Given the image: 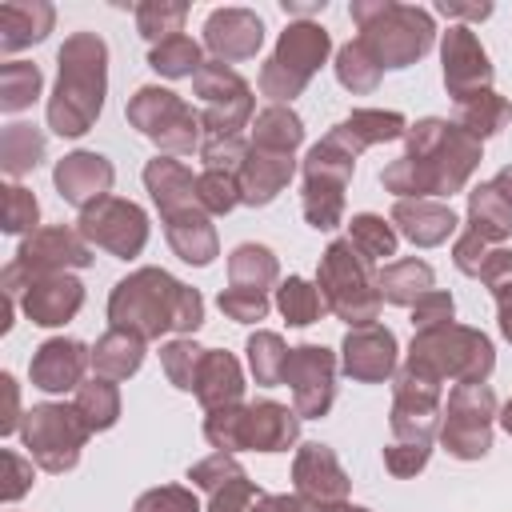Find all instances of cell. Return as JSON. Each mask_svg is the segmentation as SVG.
I'll return each instance as SVG.
<instances>
[{"label":"cell","mask_w":512,"mask_h":512,"mask_svg":"<svg viewBox=\"0 0 512 512\" xmlns=\"http://www.w3.org/2000/svg\"><path fill=\"white\" fill-rule=\"evenodd\" d=\"M404 132H408V124H404V116H400V112L360 108V112L344 116V120L328 132V140H332L336 148H344L348 156H360L364 148L384 144V140H396V136H404Z\"/></svg>","instance_id":"484cf974"},{"label":"cell","mask_w":512,"mask_h":512,"mask_svg":"<svg viewBox=\"0 0 512 512\" xmlns=\"http://www.w3.org/2000/svg\"><path fill=\"white\" fill-rule=\"evenodd\" d=\"M88 364H92V352L80 340L56 336V340H44L36 348L28 372H32V384L36 388H44V392H68V388H80V376H84Z\"/></svg>","instance_id":"603a6c76"},{"label":"cell","mask_w":512,"mask_h":512,"mask_svg":"<svg viewBox=\"0 0 512 512\" xmlns=\"http://www.w3.org/2000/svg\"><path fill=\"white\" fill-rule=\"evenodd\" d=\"M476 164H480V140H472L460 124L420 120L408 128V152L380 172V184L400 200L452 196L464 188Z\"/></svg>","instance_id":"6da1fadb"},{"label":"cell","mask_w":512,"mask_h":512,"mask_svg":"<svg viewBox=\"0 0 512 512\" xmlns=\"http://www.w3.org/2000/svg\"><path fill=\"white\" fill-rule=\"evenodd\" d=\"M40 96V68L28 60H8L0 68V108L20 112Z\"/></svg>","instance_id":"b9f144b4"},{"label":"cell","mask_w":512,"mask_h":512,"mask_svg":"<svg viewBox=\"0 0 512 512\" xmlns=\"http://www.w3.org/2000/svg\"><path fill=\"white\" fill-rule=\"evenodd\" d=\"M444 16H464V20H484L492 12V4H440Z\"/></svg>","instance_id":"94428289"},{"label":"cell","mask_w":512,"mask_h":512,"mask_svg":"<svg viewBox=\"0 0 512 512\" xmlns=\"http://www.w3.org/2000/svg\"><path fill=\"white\" fill-rule=\"evenodd\" d=\"M272 284H276V256L264 244H240L228 256V288L220 292V312L240 324L264 320Z\"/></svg>","instance_id":"5bb4252c"},{"label":"cell","mask_w":512,"mask_h":512,"mask_svg":"<svg viewBox=\"0 0 512 512\" xmlns=\"http://www.w3.org/2000/svg\"><path fill=\"white\" fill-rule=\"evenodd\" d=\"M292 180V152H272V148H248V160L240 168V200L244 204H268L276 192Z\"/></svg>","instance_id":"4316f807"},{"label":"cell","mask_w":512,"mask_h":512,"mask_svg":"<svg viewBox=\"0 0 512 512\" xmlns=\"http://www.w3.org/2000/svg\"><path fill=\"white\" fill-rule=\"evenodd\" d=\"M112 176H116V172H112V164H108L100 152H72V156H64V160L56 164V172H52L60 196H64L68 204H76L80 212H84L88 204H96V200L108 196Z\"/></svg>","instance_id":"d4e9b609"},{"label":"cell","mask_w":512,"mask_h":512,"mask_svg":"<svg viewBox=\"0 0 512 512\" xmlns=\"http://www.w3.org/2000/svg\"><path fill=\"white\" fill-rule=\"evenodd\" d=\"M304 140V124L292 108L284 104H272L256 116L252 124V144L256 148H272V152H296V144Z\"/></svg>","instance_id":"8d00e7d4"},{"label":"cell","mask_w":512,"mask_h":512,"mask_svg":"<svg viewBox=\"0 0 512 512\" xmlns=\"http://www.w3.org/2000/svg\"><path fill=\"white\" fill-rule=\"evenodd\" d=\"M236 476H244V468H240L228 452H216V456H208V460L192 464V472H188V480H192V484H200L204 492H216V488H224V484H228V480H236Z\"/></svg>","instance_id":"f5cc1de1"},{"label":"cell","mask_w":512,"mask_h":512,"mask_svg":"<svg viewBox=\"0 0 512 512\" xmlns=\"http://www.w3.org/2000/svg\"><path fill=\"white\" fill-rule=\"evenodd\" d=\"M284 384H292L296 416H324L336 396V356L320 344H300L288 352Z\"/></svg>","instance_id":"e0dca14e"},{"label":"cell","mask_w":512,"mask_h":512,"mask_svg":"<svg viewBox=\"0 0 512 512\" xmlns=\"http://www.w3.org/2000/svg\"><path fill=\"white\" fill-rule=\"evenodd\" d=\"M468 232H476L480 240L496 244L504 236H512V200L488 180L476 192H468Z\"/></svg>","instance_id":"d6a6232c"},{"label":"cell","mask_w":512,"mask_h":512,"mask_svg":"<svg viewBox=\"0 0 512 512\" xmlns=\"http://www.w3.org/2000/svg\"><path fill=\"white\" fill-rule=\"evenodd\" d=\"M0 464H4L0 496H4V500H20V496L32 488V460H24V456H16V452H4Z\"/></svg>","instance_id":"6f0895ef"},{"label":"cell","mask_w":512,"mask_h":512,"mask_svg":"<svg viewBox=\"0 0 512 512\" xmlns=\"http://www.w3.org/2000/svg\"><path fill=\"white\" fill-rule=\"evenodd\" d=\"M436 416H440V380H432V376H424V372L404 364L400 376H396V404H392L396 440L432 444Z\"/></svg>","instance_id":"ac0fdd59"},{"label":"cell","mask_w":512,"mask_h":512,"mask_svg":"<svg viewBox=\"0 0 512 512\" xmlns=\"http://www.w3.org/2000/svg\"><path fill=\"white\" fill-rule=\"evenodd\" d=\"M488 240H480L476 232H464L460 240H456V248H452V260H456V268L460 272H468V276H480V268H484V260H488Z\"/></svg>","instance_id":"680465c9"},{"label":"cell","mask_w":512,"mask_h":512,"mask_svg":"<svg viewBox=\"0 0 512 512\" xmlns=\"http://www.w3.org/2000/svg\"><path fill=\"white\" fill-rule=\"evenodd\" d=\"M492 80V64H488V52L480 48L476 32L472 28H448L444 32V84L448 92L460 100L468 92H480L488 88Z\"/></svg>","instance_id":"44dd1931"},{"label":"cell","mask_w":512,"mask_h":512,"mask_svg":"<svg viewBox=\"0 0 512 512\" xmlns=\"http://www.w3.org/2000/svg\"><path fill=\"white\" fill-rule=\"evenodd\" d=\"M132 512H200V504H196V496H192L188 488L168 484V488H152V492H144V496L136 500Z\"/></svg>","instance_id":"db71d44e"},{"label":"cell","mask_w":512,"mask_h":512,"mask_svg":"<svg viewBox=\"0 0 512 512\" xmlns=\"http://www.w3.org/2000/svg\"><path fill=\"white\" fill-rule=\"evenodd\" d=\"M268 512H304L300 496H268Z\"/></svg>","instance_id":"6125c7cd"},{"label":"cell","mask_w":512,"mask_h":512,"mask_svg":"<svg viewBox=\"0 0 512 512\" xmlns=\"http://www.w3.org/2000/svg\"><path fill=\"white\" fill-rule=\"evenodd\" d=\"M492 184H496V188H500V192L512 200V168H500V172L492 176Z\"/></svg>","instance_id":"be15d7a7"},{"label":"cell","mask_w":512,"mask_h":512,"mask_svg":"<svg viewBox=\"0 0 512 512\" xmlns=\"http://www.w3.org/2000/svg\"><path fill=\"white\" fill-rule=\"evenodd\" d=\"M288 352L284 340L276 332H256L248 340V364H252V376L256 384H284V368H288Z\"/></svg>","instance_id":"ee69618b"},{"label":"cell","mask_w":512,"mask_h":512,"mask_svg":"<svg viewBox=\"0 0 512 512\" xmlns=\"http://www.w3.org/2000/svg\"><path fill=\"white\" fill-rule=\"evenodd\" d=\"M512 108L504 96H496L492 88H480V92H468L456 100V120L460 128L472 136V140H484V136H496L504 124H508Z\"/></svg>","instance_id":"836d02e7"},{"label":"cell","mask_w":512,"mask_h":512,"mask_svg":"<svg viewBox=\"0 0 512 512\" xmlns=\"http://www.w3.org/2000/svg\"><path fill=\"white\" fill-rule=\"evenodd\" d=\"M144 184H148V192H152V200H156V208H160L164 216L200 204V196H196V176H192L180 160H168V156L148 160Z\"/></svg>","instance_id":"f546056e"},{"label":"cell","mask_w":512,"mask_h":512,"mask_svg":"<svg viewBox=\"0 0 512 512\" xmlns=\"http://www.w3.org/2000/svg\"><path fill=\"white\" fill-rule=\"evenodd\" d=\"M44 160V132L32 124H8L0 136V164L8 176H24Z\"/></svg>","instance_id":"74e56055"},{"label":"cell","mask_w":512,"mask_h":512,"mask_svg":"<svg viewBox=\"0 0 512 512\" xmlns=\"http://www.w3.org/2000/svg\"><path fill=\"white\" fill-rule=\"evenodd\" d=\"M196 96H200V124L208 128V140L240 136V128L252 116V88L224 64H204L196 76Z\"/></svg>","instance_id":"9a60e30c"},{"label":"cell","mask_w":512,"mask_h":512,"mask_svg":"<svg viewBox=\"0 0 512 512\" xmlns=\"http://www.w3.org/2000/svg\"><path fill=\"white\" fill-rule=\"evenodd\" d=\"M108 84V48L96 32H72L60 48V80L48 100V128L56 136H84L100 108Z\"/></svg>","instance_id":"3957f363"},{"label":"cell","mask_w":512,"mask_h":512,"mask_svg":"<svg viewBox=\"0 0 512 512\" xmlns=\"http://www.w3.org/2000/svg\"><path fill=\"white\" fill-rule=\"evenodd\" d=\"M76 412L88 420V428L92 432H104V428H112L116 424V416H120V392H116V384L112 380H88V384H80L76 388Z\"/></svg>","instance_id":"ab89813d"},{"label":"cell","mask_w":512,"mask_h":512,"mask_svg":"<svg viewBox=\"0 0 512 512\" xmlns=\"http://www.w3.org/2000/svg\"><path fill=\"white\" fill-rule=\"evenodd\" d=\"M196 196H200V208L204 212H228L240 204V176L236 172H212L204 168L196 176Z\"/></svg>","instance_id":"681fc988"},{"label":"cell","mask_w":512,"mask_h":512,"mask_svg":"<svg viewBox=\"0 0 512 512\" xmlns=\"http://www.w3.org/2000/svg\"><path fill=\"white\" fill-rule=\"evenodd\" d=\"M20 432H24V448H28L32 464H40L44 472L76 468L80 448L92 436V428L76 412V404H36L32 412H24Z\"/></svg>","instance_id":"9c48e42d"},{"label":"cell","mask_w":512,"mask_h":512,"mask_svg":"<svg viewBox=\"0 0 512 512\" xmlns=\"http://www.w3.org/2000/svg\"><path fill=\"white\" fill-rule=\"evenodd\" d=\"M496 396L488 384H456L444 408L440 440L456 460H480L492 448Z\"/></svg>","instance_id":"4fadbf2b"},{"label":"cell","mask_w":512,"mask_h":512,"mask_svg":"<svg viewBox=\"0 0 512 512\" xmlns=\"http://www.w3.org/2000/svg\"><path fill=\"white\" fill-rule=\"evenodd\" d=\"M376 284H380V296H384L388 304H404V308H412L420 296L432 292V268H428L424 260H416V256H408V260H392V264L376 276Z\"/></svg>","instance_id":"d590c367"},{"label":"cell","mask_w":512,"mask_h":512,"mask_svg":"<svg viewBox=\"0 0 512 512\" xmlns=\"http://www.w3.org/2000/svg\"><path fill=\"white\" fill-rule=\"evenodd\" d=\"M316 8H324V4H288L284 0V12H316Z\"/></svg>","instance_id":"e7e4bbea"},{"label":"cell","mask_w":512,"mask_h":512,"mask_svg":"<svg viewBox=\"0 0 512 512\" xmlns=\"http://www.w3.org/2000/svg\"><path fill=\"white\" fill-rule=\"evenodd\" d=\"M204 44L228 64V60H248L264 44V24L248 8H216L204 24Z\"/></svg>","instance_id":"cb8c5ba5"},{"label":"cell","mask_w":512,"mask_h":512,"mask_svg":"<svg viewBox=\"0 0 512 512\" xmlns=\"http://www.w3.org/2000/svg\"><path fill=\"white\" fill-rule=\"evenodd\" d=\"M80 304H84V288H80V280L68 276V272L32 276V280H24V288H20V308H24V316H28L32 324H44V328L72 320V316L80 312Z\"/></svg>","instance_id":"d6986e66"},{"label":"cell","mask_w":512,"mask_h":512,"mask_svg":"<svg viewBox=\"0 0 512 512\" xmlns=\"http://www.w3.org/2000/svg\"><path fill=\"white\" fill-rule=\"evenodd\" d=\"M56 8L44 0H8L0 4V48L4 52H20L36 40H44L52 32Z\"/></svg>","instance_id":"83f0119b"},{"label":"cell","mask_w":512,"mask_h":512,"mask_svg":"<svg viewBox=\"0 0 512 512\" xmlns=\"http://www.w3.org/2000/svg\"><path fill=\"white\" fill-rule=\"evenodd\" d=\"M480 280L492 288L496 308H500V328H504V336L512 340V252H508V248L488 252V260H484V268H480Z\"/></svg>","instance_id":"f6af8a7d"},{"label":"cell","mask_w":512,"mask_h":512,"mask_svg":"<svg viewBox=\"0 0 512 512\" xmlns=\"http://www.w3.org/2000/svg\"><path fill=\"white\" fill-rule=\"evenodd\" d=\"M108 320L120 332L156 340L160 332H188L204 320V300L196 288L172 280L164 268H140L120 280L108 296Z\"/></svg>","instance_id":"7a4b0ae2"},{"label":"cell","mask_w":512,"mask_h":512,"mask_svg":"<svg viewBox=\"0 0 512 512\" xmlns=\"http://www.w3.org/2000/svg\"><path fill=\"white\" fill-rule=\"evenodd\" d=\"M208 512H268V496L248 476H236V480H228L224 488L212 492Z\"/></svg>","instance_id":"816d5d0a"},{"label":"cell","mask_w":512,"mask_h":512,"mask_svg":"<svg viewBox=\"0 0 512 512\" xmlns=\"http://www.w3.org/2000/svg\"><path fill=\"white\" fill-rule=\"evenodd\" d=\"M88 244L128 260L144 248L148 240V216L132 204V200H116V196H104L96 204H88L80 212V228H76Z\"/></svg>","instance_id":"2e32d148"},{"label":"cell","mask_w":512,"mask_h":512,"mask_svg":"<svg viewBox=\"0 0 512 512\" xmlns=\"http://www.w3.org/2000/svg\"><path fill=\"white\" fill-rule=\"evenodd\" d=\"M148 64L160 72V76H168V80H180V76H196L200 68H204V60H200V44L192 40V36H168V40H160V44H152V52H148Z\"/></svg>","instance_id":"f35d334b"},{"label":"cell","mask_w":512,"mask_h":512,"mask_svg":"<svg viewBox=\"0 0 512 512\" xmlns=\"http://www.w3.org/2000/svg\"><path fill=\"white\" fill-rule=\"evenodd\" d=\"M144 360V340L132 336V332H120V328H108L96 348H92V368L104 376V380H124L140 368Z\"/></svg>","instance_id":"e575fe53"},{"label":"cell","mask_w":512,"mask_h":512,"mask_svg":"<svg viewBox=\"0 0 512 512\" xmlns=\"http://www.w3.org/2000/svg\"><path fill=\"white\" fill-rule=\"evenodd\" d=\"M84 264H92V248H88V240L80 232H72V228H36L20 244L16 260L4 268L0 280H4L8 296H20L24 280L68 272V268H84Z\"/></svg>","instance_id":"30bf717a"},{"label":"cell","mask_w":512,"mask_h":512,"mask_svg":"<svg viewBox=\"0 0 512 512\" xmlns=\"http://www.w3.org/2000/svg\"><path fill=\"white\" fill-rule=\"evenodd\" d=\"M380 60L360 44V40H352V44H344L340 52H336V76H340V84L344 88H352V92H372L376 84H380Z\"/></svg>","instance_id":"60d3db41"},{"label":"cell","mask_w":512,"mask_h":512,"mask_svg":"<svg viewBox=\"0 0 512 512\" xmlns=\"http://www.w3.org/2000/svg\"><path fill=\"white\" fill-rule=\"evenodd\" d=\"M0 216H4V232H36V220H40V204L28 188L20 184H4L0 188Z\"/></svg>","instance_id":"f907efd6"},{"label":"cell","mask_w":512,"mask_h":512,"mask_svg":"<svg viewBox=\"0 0 512 512\" xmlns=\"http://www.w3.org/2000/svg\"><path fill=\"white\" fill-rule=\"evenodd\" d=\"M396 368V336L380 324H364V328H352L348 340H344V372L352 380H364V384H380L388 380Z\"/></svg>","instance_id":"7402d4cb"},{"label":"cell","mask_w":512,"mask_h":512,"mask_svg":"<svg viewBox=\"0 0 512 512\" xmlns=\"http://www.w3.org/2000/svg\"><path fill=\"white\" fill-rule=\"evenodd\" d=\"M316 288L328 304V312H336L340 320L364 328L380 316V284L372 276V264L352 248V240H332L324 260H320V272H316Z\"/></svg>","instance_id":"8992f818"},{"label":"cell","mask_w":512,"mask_h":512,"mask_svg":"<svg viewBox=\"0 0 512 512\" xmlns=\"http://www.w3.org/2000/svg\"><path fill=\"white\" fill-rule=\"evenodd\" d=\"M412 324L424 332V328H440V324H452V296L448 292H428L412 304Z\"/></svg>","instance_id":"9f6ffc18"},{"label":"cell","mask_w":512,"mask_h":512,"mask_svg":"<svg viewBox=\"0 0 512 512\" xmlns=\"http://www.w3.org/2000/svg\"><path fill=\"white\" fill-rule=\"evenodd\" d=\"M292 480H296V496L316 504V508L340 504L348 496V476H344V468L328 444H304L296 452Z\"/></svg>","instance_id":"ffe728a7"},{"label":"cell","mask_w":512,"mask_h":512,"mask_svg":"<svg viewBox=\"0 0 512 512\" xmlns=\"http://www.w3.org/2000/svg\"><path fill=\"white\" fill-rule=\"evenodd\" d=\"M320 512H368V508H352V504H324Z\"/></svg>","instance_id":"03108f58"},{"label":"cell","mask_w":512,"mask_h":512,"mask_svg":"<svg viewBox=\"0 0 512 512\" xmlns=\"http://www.w3.org/2000/svg\"><path fill=\"white\" fill-rule=\"evenodd\" d=\"M204 436L220 452H236V448L284 452L288 444H296L300 420H296V412H288L284 404H272V400H260L248 408L232 404V408H216L204 420Z\"/></svg>","instance_id":"52a82bcc"},{"label":"cell","mask_w":512,"mask_h":512,"mask_svg":"<svg viewBox=\"0 0 512 512\" xmlns=\"http://www.w3.org/2000/svg\"><path fill=\"white\" fill-rule=\"evenodd\" d=\"M164 236L172 244V252L184 260V264H208L216 256V232L208 224V212L196 204V208H180V212H168L164 216Z\"/></svg>","instance_id":"f1b7e54d"},{"label":"cell","mask_w":512,"mask_h":512,"mask_svg":"<svg viewBox=\"0 0 512 512\" xmlns=\"http://www.w3.org/2000/svg\"><path fill=\"white\" fill-rule=\"evenodd\" d=\"M352 20L360 24V44L380 60V68H408L432 48V16L424 8L368 0L352 4Z\"/></svg>","instance_id":"277c9868"},{"label":"cell","mask_w":512,"mask_h":512,"mask_svg":"<svg viewBox=\"0 0 512 512\" xmlns=\"http://www.w3.org/2000/svg\"><path fill=\"white\" fill-rule=\"evenodd\" d=\"M356 156L336 148L328 136L304 160V216L312 228H336L344 216V188L352 180Z\"/></svg>","instance_id":"7c38bea8"},{"label":"cell","mask_w":512,"mask_h":512,"mask_svg":"<svg viewBox=\"0 0 512 512\" xmlns=\"http://www.w3.org/2000/svg\"><path fill=\"white\" fill-rule=\"evenodd\" d=\"M348 240H352V248H356L368 264H372V260H384V256L396 252V232H392L380 216H372V212H364V216L352 220Z\"/></svg>","instance_id":"7dc6e473"},{"label":"cell","mask_w":512,"mask_h":512,"mask_svg":"<svg viewBox=\"0 0 512 512\" xmlns=\"http://www.w3.org/2000/svg\"><path fill=\"white\" fill-rule=\"evenodd\" d=\"M196 400L216 412V408H232L240 404V392H244V376H240V364L228 356V352H204L200 360V372H196Z\"/></svg>","instance_id":"1f68e13d"},{"label":"cell","mask_w":512,"mask_h":512,"mask_svg":"<svg viewBox=\"0 0 512 512\" xmlns=\"http://www.w3.org/2000/svg\"><path fill=\"white\" fill-rule=\"evenodd\" d=\"M276 304H280V312L288 316V324H312V320H320V312L328 308L324 296H320V288H312L304 276H288V280L276 288Z\"/></svg>","instance_id":"7bdbcfd3"},{"label":"cell","mask_w":512,"mask_h":512,"mask_svg":"<svg viewBox=\"0 0 512 512\" xmlns=\"http://www.w3.org/2000/svg\"><path fill=\"white\" fill-rule=\"evenodd\" d=\"M428 452H432V444L396 440V444L384 448V468H388L392 476H412V472H420V468L428 464Z\"/></svg>","instance_id":"11a10c76"},{"label":"cell","mask_w":512,"mask_h":512,"mask_svg":"<svg viewBox=\"0 0 512 512\" xmlns=\"http://www.w3.org/2000/svg\"><path fill=\"white\" fill-rule=\"evenodd\" d=\"M128 124H136L164 152H192L200 144V116L168 88H140L128 100Z\"/></svg>","instance_id":"8fae6325"},{"label":"cell","mask_w":512,"mask_h":512,"mask_svg":"<svg viewBox=\"0 0 512 512\" xmlns=\"http://www.w3.org/2000/svg\"><path fill=\"white\" fill-rule=\"evenodd\" d=\"M0 392H4V400H0V432H16V424H20V388H16V380L8 372L0 376Z\"/></svg>","instance_id":"91938a15"},{"label":"cell","mask_w":512,"mask_h":512,"mask_svg":"<svg viewBox=\"0 0 512 512\" xmlns=\"http://www.w3.org/2000/svg\"><path fill=\"white\" fill-rule=\"evenodd\" d=\"M500 424H504V428H508V432H512V400H508V404H504V416H500Z\"/></svg>","instance_id":"003e7915"},{"label":"cell","mask_w":512,"mask_h":512,"mask_svg":"<svg viewBox=\"0 0 512 512\" xmlns=\"http://www.w3.org/2000/svg\"><path fill=\"white\" fill-rule=\"evenodd\" d=\"M392 224H400V232H404L412 244L432 248V244H440V240L452 236L456 216H452V208H444V204H436V200H396Z\"/></svg>","instance_id":"4dcf8cb0"},{"label":"cell","mask_w":512,"mask_h":512,"mask_svg":"<svg viewBox=\"0 0 512 512\" xmlns=\"http://www.w3.org/2000/svg\"><path fill=\"white\" fill-rule=\"evenodd\" d=\"M328 32L312 20H296L284 28L276 52L268 56V64L260 68V92L272 96L276 104L280 100H292L304 92V84L312 80V72L324 64L328 56Z\"/></svg>","instance_id":"ba28073f"},{"label":"cell","mask_w":512,"mask_h":512,"mask_svg":"<svg viewBox=\"0 0 512 512\" xmlns=\"http://www.w3.org/2000/svg\"><path fill=\"white\" fill-rule=\"evenodd\" d=\"M204 352H208V348H196L192 340H172V344L160 348V364H164V372H168V380H172L176 388L192 392V388H196V372H200Z\"/></svg>","instance_id":"c3c4849f"},{"label":"cell","mask_w":512,"mask_h":512,"mask_svg":"<svg viewBox=\"0 0 512 512\" xmlns=\"http://www.w3.org/2000/svg\"><path fill=\"white\" fill-rule=\"evenodd\" d=\"M496 356L484 332L476 328H460V324H440V328H424L412 340L408 352V368L432 376V380H456V384H484V376L492 372Z\"/></svg>","instance_id":"5b68a950"},{"label":"cell","mask_w":512,"mask_h":512,"mask_svg":"<svg viewBox=\"0 0 512 512\" xmlns=\"http://www.w3.org/2000/svg\"><path fill=\"white\" fill-rule=\"evenodd\" d=\"M184 16H188V4H164V0H148L136 8V28L148 44H160L168 36H180L184 28Z\"/></svg>","instance_id":"bcb514c9"}]
</instances>
